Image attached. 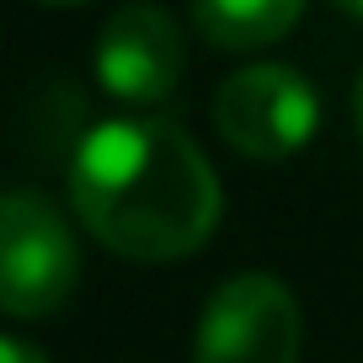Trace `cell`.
I'll return each mask as SVG.
<instances>
[{"label": "cell", "instance_id": "6da1fadb", "mask_svg": "<svg viewBox=\"0 0 363 363\" xmlns=\"http://www.w3.org/2000/svg\"><path fill=\"white\" fill-rule=\"evenodd\" d=\"M75 214L128 262H177L219 225V177L193 134L166 118H113L69 160Z\"/></svg>", "mask_w": 363, "mask_h": 363}, {"label": "cell", "instance_id": "7a4b0ae2", "mask_svg": "<svg viewBox=\"0 0 363 363\" xmlns=\"http://www.w3.org/2000/svg\"><path fill=\"white\" fill-rule=\"evenodd\" d=\"M80 284V257L75 235L59 219L48 198L6 193L0 203V305L11 320H38L54 315Z\"/></svg>", "mask_w": 363, "mask_h": 363}, {"label": "cell", "instance_id": "3957f363", "mask_svg": "<svg viewBox=\"0 0 363 363\" xmlns=\"http://www.w3.org/2000/svg\"><path fill=\"white\" fill-rule=\"evenodd\" d=\"M315 123H320L315 86L289 65H246L214 96L219 139L251 160H284L305 150Z\"/></svg>", "mask_w": 363, "mask_h": 363}, {"label": "cell", "instance_id": "277c9868", "mask_svg": "<svg viewBox=\"0 0 363 363\" xmlns=\"http://www.w3.org/2000/svg\"><path fill=\"white\" fill-rule=\"evenodd\" d=\"M299 305L278 278L240 272L198 320V363H299Z\"/></svg>", "mask_w": 363, "mask_h": 363}, {"label": "cell", "instance_id": "5b68a950", "mask_svg": "<svg viewBox=\"0 0 363 363\" xmlns=\"http://www.w3.org/2000/svg\"><path fill=\"white\" fill-rule=\"evenodd\" d=\"M182 27L171 22V11H160L155 0H134L123 11H113V22L96 38V75L128 107H155L166 102L182 80Z\"/></svg>", "mask_w": 363, "mask_h": 363}, {"label": "cell", "instance_id": "8992f818", "mask_svg": "<svg viewBox=\"0 0 363 363\" xmlns=\"http://www.w3.org/2000/svg\"><path fill=\"white\" fill-rule=\"evenodd\" d=\"M305 16V0H193V22L214 48H267Z\"/></svg>", "mask_w": 363, "mask_h": 363}, {"label": "cell", "instance_id": "52a82bcc", "mask_svg": "<svg viewBox=\"0 0 363 363\" xmlns=\"http://www.w3.org/2000/svg\"><path fill=\"white\" fill-rule=\"evenodd\" d=\"M0 363H48V358L38 347H27L22 337H6V342H0Z\"/></svg>", "mask_w": 363, "mask_h": 363}, {"label": "cell", "instance_id": "ba28073f", "mask_svg": "<svg viewBox=\"0 0 363 363\" xmlns=\"http://www.w3.org/2000/svg\"><path fill=\"white\" fill-rule=\"evenodd\" d=\"M352 118H358V145H363V75H358V96H352Z\"/></svg>", "mask_w": 363, "mask_h": 363}, {"label": "cell", "instance_id": "9c48e42d", "mask_svg": "<svg viewBox=\"0 0 363 363\" xmlns=\"http://www.w3.org/2000/svg\"><path fill=\"white\" fill-rule=\"evenodd\" d=\"M342 11H352V16H363V0H337Z\"/></svg>", "mask_w": 363, "mask_h": 363}, {"label": "cell", "instance_id": "30bf717a", "mask_svg": "<svg viewBox=\"0 0 363 363\" xmlns=\"http://www.w3.org/2000/svg\"><path fill=\"white\" fill-rule=\"evenodd\" d=\"M48 6H80V0H48Z\"/></svg>", "mask_w": 363, "mask_h": 363}]
</instances>
